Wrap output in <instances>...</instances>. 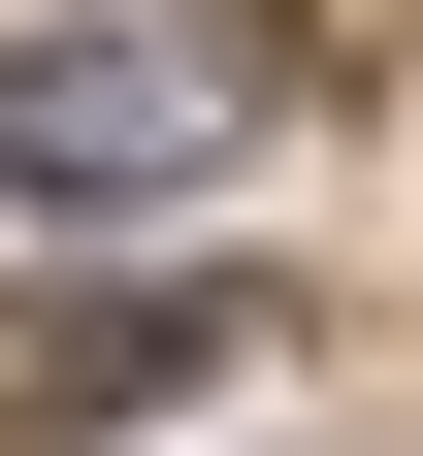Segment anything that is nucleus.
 Segmentation results:
<instances>
[{"label":"nucleus","instance_id":"f257e3e1","mask_svg":"<svg viewBox=\"0 0 423 456\" xmlns=\"http://www.w3.org/2000/svg\"><path fill=\"white\" fill-rule=\"evenodd\" d=\"M293 33H228V0H131V33H66V66H0V196H163V163L261 131Z\"/></svg>","mask_w":423,"mask_h":456},{"label":"nucleus","instance_id":"f03ea898","mask_svg":"<svg viewBox=\"0 0 423 456\" xmlns=\"http://www.w3.org/2000/svg\"><path fill=\"white\" fill-rule=\"evenodd\" d=\"M228 326H261V294H196V261L33 294V326H0V424H163V391H228Z\"/></svg>","mask_w":423,"mask_h":456}]
</instances>
